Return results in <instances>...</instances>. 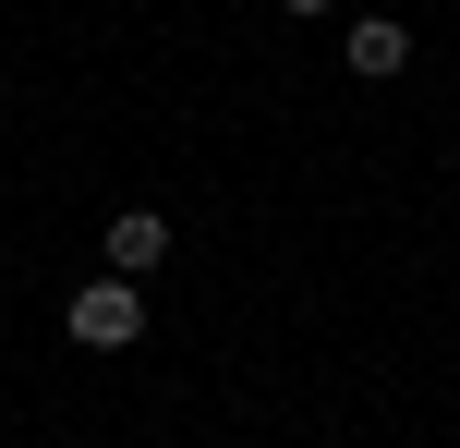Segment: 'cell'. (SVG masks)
<instances>
[{"label":"cell","instance_id":"3","mask_svg":"<svg viewBox=\"0 0 460 448\" xmlns=\"http://www.w3.org/2000/svg\"><path fill=\"white\" fill-rule=\"evenodd\" d=\"M340 61L364 73V85H388V73L412 61V24H388V13H364V24H340Z\"/></svg>","mask_w":460,"mask_h":448},{"label":"cell","instance_id":"2","mask_svg":"<svg viewBox=\"0 0 460 448\" xmlns=\"http://www.w3.org/2000/svg\"><path fill=\"white\" fill-rule=\"evenodd\" d=\"M97 242H110V279H158V267H170V218L158 206H121Z\"/></svg>","mask_w":460,"mask_h":448},{"label":"cell","instance_id":"4","mask_svg":"<svg viewBox=\"0 0 460 448\" xmlns=\"http://www.w3.org/2000/svg\"><path fill=\"white\" fill-rule=\"evenodd\" d=\"M279 13H327V0H279Z\"/></svg>","mask_w":460,"mask_h":448},{"label":"cell","instance_id":"1","mask_svg":"<svg viewBox=\"0 0 460 448\" xmlns=\"http://www.w3.org/2000/svg\"><path fill=\"white\" fill-rule=\"evenodd\" d=\"M61 328H73V352H134V339H146V291L134 279H85Z\"/></svg>","mask_w":460,"mask_h":448}]
</instances>
